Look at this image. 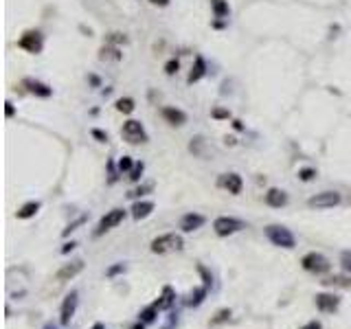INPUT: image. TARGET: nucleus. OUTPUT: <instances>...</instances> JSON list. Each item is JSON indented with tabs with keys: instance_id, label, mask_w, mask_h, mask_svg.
I'll return each mask as SVG.
<instances>
[{
	"instance_id": "c756f323",
	"label": "nucleus",
	"mask_w": 351,
	"mask_h": 329,
	"mask_svg": "<svg viewBox=\"0 0 351 329\" xmlns=\"http://www.w3.org/2000/svg\"><path fill=\"white\" fill-rule=\"evenodd\" d=\"M141 174H143V163H139V165L134 167V169H132L130 180H132V182H136V180H139V178H141Z\"/></svg>"
},
{
	"instance_id": "dca6fc26",
	"label": "nucleus",
	"mask_w": 351,
	"mask_h": 329,
	"mask_svg": "<svg viewBox=\"0 0 351 329\" xmlns=\"http://www.w3.org/2000/svg\"><path fill=\"white\" fill-rule=\"evenodd\" d=\"M174 298H176L174 287H171V285H165V287H163V294H160L158 301L154 303V305H156L158 309H169L171 305H174Z\"/></svg>"
},
{
	"instance_id": "bb28decb",
	"label": "nucleus",
	"mask_w": 351,
	"mask_h": 329,
	"mask_svg": "<svg viewBox=\"0 0 351 329\" xmlns=\"http://www.w3.org/2000/svg\"><path fill=\"white\" fill-rule=\"evenodd\" d=\"M231 318V309H220L215 314V318L211 320V325H217V322H224V320H228Z\"/></svg>"
},
{
	"instance_id": "f8f14e48",
	"label": "nucleus",
	"mask_w": 351,
	"mask_h": 329,
	"mask_svg": "<svg viewBox=\"0 0 351 329\" xmlns=\"http://www.w3.org/2000/svg\"><path fill=\"white\" fill-rule=\"evenodd\" d=\"M217 184H220L222 189H226L228 193H233V195L241 193V187H244V182H241V178L237 174H222Z\"/></svg>"
},
{
	"instance_id": "a19ab883",
	"label": "nucleus",
	"mask_w": 351,
	"mask_h": 329,
	"mask_svg": "<svg viewBox=\"0 0 351 329\" xmlns=\"http://www.w3.org/2000/svg\"><path fill=\"white\" fill-rule=\"evenodd\" d=\"M132 329H145V325H143V322H141V325H134Z\"/></svg>"
},
{
	"instance_id": "9d476101",
	"label": "nucleus",
	"mask_w": 351,
	"mask_h": 329,
	"mask_svg": "<svg viewBox=\"0 0 351 329\" xmlns=\"http://www.w3.org/2000/svg\"><path fill=\"white\" fill-rule=\"evenodd\" d=\"M18 46L29 51V53H40V51H42V36H40L38 31H27L25 36L18 40Z\"/></svg>"
},
{
	"instance_id": "7c9ffc66",
	"label": "nucleus",
	"mask_w": 351,
	"mask_h": 329,
	"mask_svg": "<svg viewBox=\"0 0 351 329\" xmlns=\"http://www.w3.org/2000/svg\"><path fill=\"white\" fill-rule=\"evenodd\" d=\"M165 71H167V75H174V73L178 71V62H176V60H171V62H167V66H165Z\"/></svg>"
},
{
	"instance_id": "58836bf2",
	"label": "nucleus",
	"mask_w": 351,
	"mask_h": 329,
	"mask_svg": "<svg viewBox=\"0 0 351 329\" xmlns=\"http://www.w3.org/2000/svg\"><path fill=\"white\" fill-rule=\"evenodd\" d=\"M7 117H14V106L11 103H7Z\"/></svg>"
},
{
	"instance_id": "9b49d317",
	"label": "nucleus",
	"mask_w": 351,
	"mask_h": 329,
	"mask_svg": "<svg viewBox=\"0 0 351 329\" xmlns=\"http://www.w3.org/2000/svg\"><path fill=\"white\" fill-rule=\"evenodd\" d=\"M84 270V261L82 259H75V261H71V263H66V265H62L60 270H57V281H71V279H75L79 272Z\"/></svg>"
},
{
	"instance_id": "7ed1b4c3",
	"label": "nucleus",
	"mask_w": 351,
	"mask_h": 329,
	"mask_svg": "<svg viewBox=\"0 0 351 329\" xmlns=\"http://www.w3.org/2000/svg\"><path fill=\"white\" fill-rule=\"evenodd\" d=\"M266 235L274 246H281V248H294V244H296L294 235H292L285 226H277V224L266 226Z\"/></svg>"
},
{
	"instance_id": "393cba45",
	"label": "nucleus",
	"mask_w": 351,
	"mask_h": 329,
	"mask_svg": "<svg viewBox=\"0 0 351 329\" xmlns=\"http://www.w3.org/2000/svg\"><path fill=\"white\" fill-rule=\"evenodd\" d=\"M117 110H119V112L130 114L132 110H134V101H132V99H119L117 101Z\"/></svg>"
},
{
	"instance_id": "f257e3e1",
	"label": "nucleus",
	"mask_w": 351,
	"mask_h": 329,
	"mask_svg": "<svg viewBox=\"0 0 351 329\" xmlns=\"http://www.w3.org/2000/svg\"><path fill=\"white\" fill-rule=\"evenodd\" d=\"M185 246V241L178 233H165L156 237L152 241V252H156V255H165V252H171V250H180V248Z\"/></svg>"
},
{
	"instance_id": "a211bd4d",
	"label": "nucleus",
	"mask_w": 351,
	"mask_h": 329,
	"mask_svg": "<svg viewBox=\"0 0 351 329\" xmlns=\"http://www.w3.org/2000/svg\"><path fill=\"white\" fill-rule=\"evenodd\" d=\"M152 211H154L152 202H136V204L132 206V217H134V219H143V217H147Z\"/></svg>"
},
{
	"instance_id": "423d86ee",
	"label": "nucleus",
	"mask_w": 351,
	"mask_h": 329,
	"mask_svg": "<svg viewBox=\"0 0 351 329\" xmlns=\"http://www.w3.org/2000/svg\"><path fill=\"white\" fill-rule=\"evenodd\" d=\"M307 204L312 209H331V206L340 204V193L338 191H323V193H316L314 198L307 200Z\"/></svg>"
},
{
	"instance_id": "1a4fd4ad",
	"label": "nucleus",
	"mask_w": 351,
	"mask_h": 329,
	"mask_svg": "<svg viewBox=\"0 0 351 329\" xmlns=\"http://www.w3.org/2000/svg\"><path fill=\"white\" fill-rule=\"evenodd\" d=\"M340 305V298L336 294H329V292H323V294H316V307H318L323 314H333Z\"/></svg>"
},
{
	"instance_id": "39448f33",
	"label": "nucleus",
	"mask_w": 351,
	"mask_h": 329,
	"mask_svg": "<svg viewBox=\"0 0 351 329\" xmlns=\"http://www.w3.org/2000/svg\"><path fill=\"white\" fill-rule=\"evenodd\" d=\"M77 303H79V292L77 290L68 292L66 298H64V303H62V311H60V322L64 327L71 325V320H73V316H75V309H77Z\"/></svg>"
},
{
	"instance_id": "6ab92c4d",
	"label": "nucleus",
	"mask_w": 351,
	"mask_h": 329,
	"mask_svg": "<svg viewBox=\"0 0 351 329\" xmlns=\"http://www.w3.org/2000/svg\"><path fill=\"white\" fill-rule=\"evenodd\" d=\"M204 73H206L204 60H202V57H195V68L191 71V75H189V79H187V82H189V84L198 82V79H202V77H204Z\"/></svg>"
},
{
	"instance_id": "4be33fe9",
	"label": "nucleus",
	"mask_w": 351,
	"mask_h": 329,
	"mask_svg": "<svg viewBox=\"0 0 351 329\" xmlns=\"http://www.w3.org/2000/svg\"><path fill=\"white\" fill-rule=\"evenodd\" d=\"M211 7H213V14H215L217 18H224V16H228V11H231L224 0H211Z\"/></svg>"
},
{
	"instance_id": "72a5a7b5",
	"label": "nucleus",
	"mask_w": 351,
	"mask_h": 329,
	"mask_svg": "<svg viewBox=\"0 0 351 329\" xmlns=\"http://www.w3.org/2000/svg\"><path fill=\"white\" fill-rule=\"evenodd\" d=\"M84 219H86V217H79V219H77V222H75V224H71V226H68V228L64 230V235H68V233H73V230H75V228H77V226H79V224H82V222H84Z\"/></svg>"
},
{
	"instance_id": "5701e85b",
	"label": "nucleus",
	"mask_w": 351,
	"mask_h": 329,
	"mask_svg": "<svg viewBox=\"0 0 351 329\" xmlns=\"http://www.w3.org/2000/svg\"><path fill=\"white\" fill-rule=\"evenodd\" d=\"M156 311H158L156 305H149L147 309H143L141 314H139V318H141L143 322H154V320H156Z\"/></svg>"
},
{
	"instance_id": "2f4dec72",
	"label": "nucleus",
	"mask_w": 351,
	"mask_h": 329,
	"mask_svg": "<svg viewBox=\"0 0 351 329\" xmlns=\"http://www.w3.org/2000/svg\"><path fill=\"white\" fill-rule=\"evenodd\" d=\"M123 270H125V265H123V263H119V265H112V268L108 270V276H114V274L123 272Z\"/></svg>"
},
{
	"instance_id": "473e14b6",
	"label": "nucleus",
	"mask_w": 351,
	"mask_h": 329,
	"mask_svg": "<svg viewBox=\"0 0 351 329\" xmlns=\"http://www.w3.org/2000/svg\"><path fill=\"white\" fill-rule=\"evenodd\" d=\"M301 329H323V325H320V322H318V320H309V322H307V325H303Z\"/></svg>"
},
{
	"instance_id": "4c0bfd02",
	"label": "nucleus",
	"mask_w": 351,
	"mask_h": 329,
	"mask_svg": "<svg viewBox=\"0 0 351 329\" xmlns=\"http://www.w3.org/2000/svg\"><path fill=\"white\" fill-rule=\"evenodd\" d=\"M213 114H215V117H228V112H224V110H215Z\"/></svg>"
},
{
	"instance_id": "c9c22d12",
	"label": "nucleus",
	"mask_w": 351,
	"mask_h": 329,
	"mask_svg": "<svg viewBox=\"0 0 351 329\" xmlns=\"http://www.w3.org/2000/svg\"><path fill=\"white\" fill-rule=\"evenodd\" d=\"M149 3H152V5H158V7H167V3H169V0H149Z\"/></svg>"
},
{
	"instance_id": "0eeeda50",
	"label": "nucleus",
	"mask_w": 351,
	"mask_h": 329,
	"mask_svg": "<svg viewBox=\"0 0 351 329\" xmlns=\"http://www.w3.org/2000/svg\"><path fill=\"white\" fill-rule=\"evenodd\" d=\"M213 228H215V233L220 235V237H228V235H233V233L244 228V224L235 217H217L215 222H213Z\"/></svg>"
},
{
	"instance_id": "a878e982",
	"label": "nucleus",
	"mask_w": 351,
	"mask_h": 329,
	"mask_svg": "<svg viewBox=\"0 0 351 329\" xmlns=\"http://www.w3.org/2000/svg\"><path fill=\"white\" fill-rule=\"evenodd\" d=\"M340 263H342V270L344 272L351 274V250H344L340 255Z\"/></svg>"
},
{
	"instance_id": "e433bc0d",
	"label": "nucleus",
	"mask_w": 351,
	"mask_h": 329,
	"mask_svg": "<svg viewBox=\"0 0 351 329\" xmlns=\"http://www.w3.org/2000/svg\"><path fill=\"white\" fill-rule=\"evenodd\" d=\"M93 134H95L97 138H101V141H108V136H106V134H103V132H99V130H95V132H93Z\"/></svg>"
},
{
	"instance_id": "f704fd0d",
	"label": "nucleus",
	"mask_w": 351,
	"mask_h": 329,
	"mask_svg": "<svg viewBox=\"0 0 351 329\" xmlns=\"http://www.w3.org/2000/svg\"><path fill=\"white\" fill-rule=\"evenodd\" d=\"M75 246H77V244H75V241H71V244H66L64 248H62V252H64V255H66V252H71V250H73Z\"/></svg>"
},
{
	"instance_id": "4468645a",
	"label": "nucleus",
	"mask_w": 351,
	"mask_h": 329,
	"mask_svg": "<svg viewBox=\"0 0 351 329\" xmlns=\"http://www.w3.org/2000/svg\"><path fill=\"white\" fill-rule=\"evenodd\" d=\"M266 204L272 206V209H281V206L287 204V195L285 191H281V189H270L266 193Z\"/></svg>"
},
{
	"instance_id": "79ce46f5",
	"label": "nucleus",
	"mask_w": 351,
	"mask_h": 329,
	"mask_svg": "<svg viewBox=\"0 0 351 329\" xmlns=\"http://www.w3.org/2000/svg\"><path fill=\"white\" fill-rule=\"evenodd\" d=\"M44 329H55V327H53V325H47V327H44Z\"/></svg>"
},
{
	"instance_id": "b1692460",
	"label": "nucleus",
	"mask_w": 351,
	"mask_h": 329,
	"mask_svg": "<svg viewBox=\"0 0 351 329\" xmlns=\"http://www.w3.org/2000/svg\"><path fill=\"white\" fill-rule=\"evenodd\" d=\"M323 283L327 285H342V287H351V281L344 279V276H329V279H325Z\"/></svg>"
},
{
	"instance_id": "6e6552de",
	"label": "nucleus",
	"mask_w": 351,
	"mask_h": 329,
	"mask_svg": "<svg viewBox=\"0 0 351 329\" xmlns=\"http://www.w3.org/2000/svg\"><path fill=\"white\" fill-rule=\"evenodd\" d=\"M123 219H125V211H123V209H114V211H110V213H106V215L101 217V222H99L97 235H101V233H106V230L119 226Z\"/></svg>"
},
{
	"instance_id": "f3484780",
	"label": "nucleus",
	"mask_w": 351,
	"mask_h": 329,
	"mask_svg": "<svg viewBox=\"0 0 351 329\" xmlns=\"http://www.w3.org/2000/svg\"><path fill=\"white\" fill-rule=\"evenodd\" d=\"M22 86H27L29 92H33V95H40V97H51V88L47 84H40V82H33V79H25Z\"/></svg>"
},
{
	"instance_id": "ddd939ff",
	"label": "nucleus",
	"mask_w": 351,
	"mask_h": 329,
	"mask_svg": "<svg viewBox=\"0 0 351 329\" xmlns=\"http://www.w3.org/2000/svg\"><path fill=\"white\" fill-rule=\"evenodd\" d=\"M202 224H204V217L198 215V213H187V215H182V219H180V228L185 230V233H193V230H198Z\"/></svg>"
},
{
	"instance_id": "f03ea898",
	"label": "nucleus",
	"mask_w": 351,
	"mask_h": 329,
	"mask_svg": "<svg viewBox=\"0 0 351 329\" xmlns=\"http://www.w3.org/2000/svg\"><path fill=\"white\" fill-rule=\"evenodd\" d=\"M301 265L312 274H325V272H329V268H331L329 259L325 255H320V252H307V255L301 259Z\"/></svg>"
},
{
	"instance_id": "ea45409f",
	"label": "nucleus",
	"mask_w": 351,
	"mask_h": 329,
	"mask_svg": "<svg viewBox=\"0 0 351 329\" xmlns=\"http://www.w3.org/2000/svg\"><path fill=\"white\" fill-rule=\"evenodd\" d=\"M90 329H106V325H103V322H95V325L90 327Z\"/></svg>"
},
{
	"instance_id": "c85d7f7f",
	"label": "nucleus",
	"mask_w": 351,
	"mask_h": 329,
	"mask_svg": "<svg viewBox=\"0 0 351 329\" xmlns=\"http://www.w3.org/2000/svg\"><path fill=\"white\" fill-rule=\"evenodd\" d=\"M314 176H316V171H314V169H301V171H298V178H301V180H305V182L312 180Z\"/></svg>"
},
{
	"instance_id": "412c9836",
	"label": "nucleus",
	"mask_w": 351,
	"mask_h": 329,
	"mask_svg": "<svg viewBox=\"0 0 351 329\" xmlns=\"http://www.w3.org/2000/svg\"><path fill=\"white\" fill-rule=\"evenodd\" d=\"M204 296H206V285H204V287H198L195 292H191V296H189L187 305H191V307H198V305H202Z\"/></svg>"
},
{
	"instance_id": "cd10ccee",
	"label": "nucleus",
	"mask_w": 351,
	"mask_h": 329,
	"mask_svg": "<svg viewBox=\"0 0 351 329\" xmlns=\"http://www.w3.org/2000/svg\"><path fill=\"white\" fill-rule=\"evenodd\" d=\"M119 169L121 171H130L132 169V158H130V156H123V158L119 160Z\"/></svg>"
},
{
	"instance_id": "aec40b11",
	"label": "nucleus",
	"mask_w": 351,
	"mask_h": 329,
	"mask_svg": "<svg viewBox=\"0 0 351 329\" xmlns=\"http://www.w3.org/2000/svg\"><path fill=\"white\" fill-rule=\"evenodd\" d=\"M38 211H40V202H27V204L18 211V217L20 219H29V217L36 215Z\"/></svg>"
},
{
	"instance_id": "20e7f679",
	"label": "nucleus",
	"mask_w": 351,
	"mask_h": 329,
	"mask_svg": "<svg viewBox=\"0 0 351 329\" xmlns=\"http://www.w3.org/2000/svg\"><path fill=\"white\" fill-rule=\"evenodd\" d=\"M121 134H123V138L130 145H139V143L147 141V132L139 121H128V123L123 125V132H121Z\"/></svg>"
},
{
	"instance_id": "2eb2a0df",
	"label": "nucleus",
	"mask_w": 351,
	"mask_h": 329,
	"mask_svg": "<svg viewBox=\"0 0 351 329\" xmlns=\"http://www.w3.org/2000/svg\"><path fill=\"white\" fill-rule=\"evenodd\" d=\"M163 117L167 123H171V125H182L187 121V114L178 108H163Z\"/></svg>"
}]
</instances>
